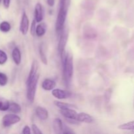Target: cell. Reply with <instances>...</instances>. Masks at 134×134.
<instances>
[{"instance_id":"obj_1","label":"cell","mask_w":134,"mask_h":134,"mask_svg":"<svg viewBox=\"0 0 134 134\" xmlns=\"http://www.w3.org/2000/svg\"><path fill=\"white\" fill-rule=\"evenodd\" d=\"M63 68V76L64 80L67 85L70 83L73 74V57L70 54H65L64 57L62 58Z\"/></svg>"},{"instance_id":"obj_2","label":"cell","mask_w":134,"mask_h":134,"mask_svg":"<svg viewBox=\"0 0 134 134\" xmlns=\"http://www.w3.org/2000/svg\"><path fill=\"white\" fill-rule=\"evenodd\" d=\"M67 0H60V6L59 11L58 13L56 21V31L58 34H61L64 30V24L68 13V6H67Z\"/></svg>"},{"instance_id":"obj_3","label":"cell","mask_w":134,"mask_h":134,"mask_svg":"<svg viewBox=\"0 0 134 134\" xmlns=\"http://www.w3.org/2000/svg\"><path fill=\"white\" fill-rule=\"evenodd\" d=\"M39 79V75L38 74L34 77V79L27 84V98L29 100L30 103H33L35 99V94H36V90H37V86L38 81Z\"/></svg>"},{"instance_id":"obj_4","label":"cell","mask_w":134,"mask_h":134,"mask_svg":"<svg viewBox=\"0 0 134 134\" xmlns=\"http://www.w3.org/2000/svg\"><path fill=\"white\" fill-rule=\"evenodd\" d=\"M21 119L15 113L7 114L3 117L2 124L4 127H9L20 121Z\"/></svg>"},{"instance_id":"obj_5","label":"cell","mask_w":134,"mask_h":134,"mask_svg":"<svg viewBox=\"0 0 134 134\" xmlns=\"http://www.w3.org/2000/svg\"><path fill=\"white\" fill-rule=\"evenodd\" d=\"M68 33H67L66 30H64L62 32V34H60V41H59L58 43V51L59 53H60L61 58L63 57L64 56H65V45H66L67 41H68Z\"/></svg>"},{"instance_id":"obj_6","label":"cell","mask_w":134,"mask_h":134,"mask_svg":"<svg viewBox=\"0 0 134 134\" xmlns=\"http://www.w3.org/2000/svg\"><path fill=\"white\" fill-rule=\"evenodd\" d=\"M60 113L64 117L68 119L69 120H73V121L77 122V119L78 116V113L75 110L73 109H60Z\"/></svg>"},{"instance_id":"obj_7","label":"cell","mask_w":134,"mask_h":134,"mask_svg":"<svg viewBox=\"0 0 134 134\" xmlns=\"http://www.w3.org/2000/svg\"><path fill=\"white\" fill-rule=\"evenodd\" d=\"M30 26V21L29 18L26 14V12H24L21 18L20 24V31L22 35H25L27 34Z\"/></svg>"},{"instance_id":"obj_8","label":"cell","mask_w":134,"mask_h":134,"mask_svg":"<svg viewBox=\"0 0 134 134\" xmlns=\"http://www.w3.org/2000/svg\"><path fill=\"white\" fill-rule=\"evenodd\" d=\"M52 94L54 98L58 99H67L71 96V93L70 92L59 88H54L52 90Z\"/></svg>"},{"instance_id":"obj_9","label":"cell","mask_w":134,"mask_h":134,"mask_svg":"<svg viewBox=\"0 0 134 134\" xmlns=\"http://www.w3.org/2000/svg\"><path fill=\"white\" fill-rule=\"evenodd\" d=\"M37 70H38V63L37 60H34L31 64V69H30V73H29L28 77H27V81H26V85L28 84L29 82H31L34 77L37 75Z\"/></svg>"},{"instance_id":"obj_10","label":"cell","mask_w":134,"mask_h":134,"mask_svg":"<svg viewBox=\"0 0 134 134\" xmlns=\"http://www.w3.org/2000/svg\"><path fill=\"white\" fill-rule=\"evenodd\" d=\"M34 17L37 22H41L43 19V9L42 5L39 3L36 4L34 10Z\"/></svg>"},{"instance_id":"obj_11","label":"cell","mask_w":134,"mask_h":134,"mask_svg":"<svg viewBox=\"0 0 134 134\" xmlns=\"http://www.w3.org/2000/svg\"><path fill=\"white\" fill-rule=\"evenodd\" d=\"M35 114L41 120H45L48 118V112L45 108L38 106L35 109Z\"/></svg>"},{"instance_id":"obj_12","label":"cell","mask_w":134,"mask_h":134,"mask_svg":"<svg viewBox=\"0 0 134 134\" xmlns=\"http://www.w3.org/2000/svg\"><path fill=\"white\" fill-rule=\"evenodd\" d=\"M77 120V122H79L90 124L94 121V119L91 115H88L86 113H78Z\"/></svg>"},{"instance_id":"obj_13","label":"cell","mask_w":134,"mask_h":134,"mask_svg":"<svg viewBox=\"0 0 134 134\" xmlns=\"http://www.w3.org/2000/svg\"><path fill=\"white\" fill-rule=\"evenodd\" d=\"M56 82L50 79H46L42 82V88L46 91H51L56 87Z\"/></svg>"},{"instance_id":"obj_14","label":"cell","mask_w":134,"mask_h":134,"mask_svg":"<svg viewBox=\"0 0 134 134\" xmlns=\"http://www.w3.org/2000/svg\"><path fill=\"white\" fill-rule=\"evenodd\" d=\"M52 127L54 130L55 133H62L64 131V125H63L62 121L60 119L57 118L54 120L52 123Z\"/></svg>"},{"instance_id":"obj_15","label":"cell","mask_w":134,"mask_h":134,"mask_svg":"<svg viewBox=\"0 0 134 134\" xmlns=\"http://www.w3.org/2000/svg\"><path fill=\"white\" fill-rule=\"evenodd\" d=\"M12 57H13V60L14 62L15 63L16 65H18L20 64L21 60H22V56H21V52L19 48L15 47L14 49L13 50L12 52Z\"/></svg>"},{"instance_id":"obj_16","label":"cell","mask_w":134,"mask_h":134,"mask_svg":"<svg viewBox=\"0 0 134 134\" xmlns=\"http://www.w3.org/2000/svg\"><path fill=\"white\" fill-rule=\"evenodd\" d=\"M54 105L58 107V108H60V109H74L76 108V106H75L74 105L70 104V103H65V102H62L60 101H54Z\"/></svg>"},{"instance_id":"obj_17","label":"cell","mask_w":134,"mask_h":134,"mask_svg":"<svg viewBox=\"0 0 134 134\" xmlns=\"http://www.w3.org/2000/svg\"><path fill=\"white\" fill-rule=\"evenodd\" d=\"M9 111L13 113L18 114L21 112V107L19 104L15 102H10Z\"/></svg>"},{"instance_id":"obj_18","label":"cell","mask_w":134,"mask_h":134,"mask_svg":"<svg viewBox=\"0 0 134 134\" xmlns=\"http://www.w3.org/2000/svg\"><path fill=\"white\" fill-rule=\"evenodd\" d=\"M10 102L5 98L0 97V111H6L9 110Z\"/></svg>"},{"instance_id":"obj_19","label":"cell","mask_w":134,"mask_h":134,"mask_svg":"<svg viewBox=\"0 0 134 134\" xmlns=\"http://www.w3.org/2000/svg\"><path fill=\"white\" fill-rule=\"evenodd\" d=\"M118 128L122 130H134V120L121 124Z\"/></svg>"},{"instance_id":"obj_20","label":"cell","mask_w":134,"mask_h":134,"mask_svg":"<svg viewBox=\"0 0 134 134\" xmlns=\"http://www.w3.org/2000/svg\"><path fill=\"white\" fill-rule=\"evenodd\" d=\"M46 27L44 24H38L36 26L35 35L37 37H42L45 34Z\"/></svg>"},{"instance_id":"obj_21","label":"cell","mask_w":134,"mask_h":134,"mask_svg":"<svg viewBox=\"0 0 134 134\" xmlns=\"http://www.w3.org/2000/svg\"><path fill=\"white\" fill-rule=\"evenodd\" d=\"M10 28H11V26L7 21H3L0 24V31H1L2 32H8L10 31Z\"/></svg>"},{"instance_id":"obj_22","label":"cell","mask_w":134,"mask_h":134,"mask_svg":"<svg viewBox=\"0 0 134 134\" xmlns=\"http://www.w3.org/2000/svg\"><path fill=\"white\" fill-rule=\"evenodd\" d=\"M39 55H40V58H41V62L44 64V65H47V56H46V55H45V53H44V51H43V46H42V44H41V45L39 46Z\"/></svg>"},{"instance_id":"obj_23","label":"cell","mask_w":134,"mask_h":134,"mask_svg":"<svg viewBox=\"0 0 134 134\" xmlns=\"http://www.w3.org/2000/svg\"><path fill=\"white\" fill-rule=\"evenodd\" d=\"M7 55L2 50H0V65H3L7 61Z\"/></svg>"},{"instance_id":"obj_24","label":"cell","mask_w":134,"mask_h":134,"mask_svg":"<svg viewBox=\"0 0 134 134\" xmlns=\"http://www.w3.org/2000/svg\"><path fill=\"white\" fill-rule=\"evenodd\" d=\"M8 82V78L6 75L0 72V86H4L7 85Z\"/></svg>"},{"instance_id":"obj_25","label":"cell","mask_w":134,"mask_h":134,"mask_svg":"<svg viewBox=\"0 0 134 134\" xmlns=\"http://www.w3.org/2000/svg\"><path fill=\"white\" fill-rule=\"evenodd\" d=\"M31 129H32L33 133L34 134H42L43 132L40 130V129L39 128V127L36 125V124H33L31 125Z\"/></svg>"},{"instance_id":"obj_26","label":"cell","mask_w":134,"mask_h":134,"mask_svg":"<svg viewBox=\"0 0 134 134\" xmlns=\"http://www.w3.org/2000/svg\"><path fill=\"white\" fill-rule=\"evenodd\" d=\"M36 21L34 20L32 22V24L31 25V30H30V32H31V35H35V30H36Z\"/></svg>"},{"instance_id":"obj_27","label":"cell","mask_w":134,"mask_h":134,"mask_svg":"<svg viewBox=\"0 0 134 134\" xmlns=\"http://www.w3.org/2000/svg\"><path fill=\"white\" fill-rule=\"evenodd\" d=\"M22 133L24 134H30L31 133V130L28 126H25L23 128V130L22 132Z\"/></svg>"},{"instance_id":"obj_28","label":"cell","mask_w":134,"mask_h":134,"mask_svg":"<svg viewBox=\"0 0 134 134\" xmlns=\"http://www.w3.org/2000/svg\"><path fill=\"white\" fill-rule=\"evenodd\" d=\"M111 92H109V89L106 91V92L105 93V98L106 102H108L110 100V98H111Z\"/></svg>"},{"instance_id":"obj_29","label":"cell","mask_w":134,"mask_h":134,"mask_svg":"<svg viewBox=\"0 0 134 134\" xmlns=\"http://www.w3.org/2000/svg\"><path fill=\"white\" fill-rule=\"evenodd\" d=\"M3 3L5 9H8L10 6V0H3Z\"/></svg>"},{"instance_id":"obj_30","label":"cell","mask_w":134,"mask_h":134,"mask_svg":"<svg viewBox=\"0 0 134 134\" xmlns=\"http://www.w3.org/2000/svg\"><path fill=\"white\" fill-rule=\"evenodd\" d=\"M47 4L48 5V6L53 7L55 3V0H47Z\"/></svg>"},{"instance_id":"obj_31","label":"cell","mask_w":134,"mask_h":134,"mask_svg":"<svg viewBox=\"0 0 134 134\" xmlns=\"http://www.w3.org/2000/svg\"><path fill=\"white\" fill-rule=\"evenodd\" d=\"M133 108H134V98H133Z\"/></svg>"},{"instance_id":"obj_32","label":"cell","mask_w":134,"mask_h":134,"mask_svg":"<svg viewBox=\"0 0 134 134\" xmlns=\"http://www.w3.org/2000/svg\"><path fill=\"white\" fill-rule=\"evenodd\" d=\"M1 0H0V3H1Z\"/></svg>"}]
</instances>
